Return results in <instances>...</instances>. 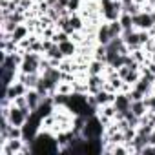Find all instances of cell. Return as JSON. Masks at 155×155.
Wrapping results in <instances>:
<instances>
[{"label": "cell", "instance_id": "cell-17", "mask_svg": "<svg viewBox=\"0 0 155 155\" xmlns=\"http://www.w3.org/2000/svg\"><path fill=\"white\" fill-rule=\"evenodd\" d=\"M150 144H155V128H153V131L150 133Z\"/></svg>", "mask_w": 155, "mask_h": 155}, {"label": "cell", "instance_id": "cell-18", "mask_svg": "<svg viewBox=\"0 0 155 155\" xmlns=\"http://www.w3.org/2000/svg\"><path fill=\"white\" fill-rule=\"evenodd\" d=\"M135 2H137V4H146L148 0H135Z\"/></svg>", "mask_w": 155, "mask_h": 155}, {"label": "cell", "instance_id": "cell-4", "mask_svg": "<svg viewBox=\"0 0 155 155\" xmlns=\"http://www.w3.org/2000/svg\"><path fill=\"white\" fill-rule=\"evenodd\" d=\"M155 24V11L153 13H146V11H140L139 15L133 17V26L135 29H140V31H148L151 29Z\"/></svg>", "mask_w": 155, "mask_h": 155}, {"label": "cell", "instance_id": "cell-6", "mask_svg": "<svg viewBox=\"0 0 155 155\" xmlns=\"http://www.w3.org/2000/svg\"><path fill=\"white\" fill-rule=\"evenodd\" d=\"M28 113L24 111V110H20L18 106H15V104H11V110H9V122L13 124V126H24L26 124V120H28Z\"/></svg>", "mask_w": 155, "mask_h": 155}, {"label": "cell", "instance_id": "cell-3", "mask_svg": "<svg viewBox=\"0 0 155 155\" xmlns=\"http://www.w3.org/2000/svg\"><path fill=\"white\" fill-rule=\"evenodd\" d=\"M44 53H35V51H26L22 64H20V73H40V60Z\"/></svg>", "mask_w": 155, "mask_h": 155}, {"label": "cell", "instance_id": "cell-7", "mask_svg": "<svg viewBox=\"0 0 155 155\" xmlns=\"http://www.w3.org/2000/svg\"><path fill=\"white\" fill-rule=\"evenodd\" d=\"M106 77L104 75H88V93H99L104 90Z\"/></svg>", "mask_w": 155, "mask_h": 155}, {"label": "cell", "instance_id": "cell-16", "mask_svg": "<svg viewBox=\"0 0 155 155\" xmlns=\"http://www.w3.org/2000/svg\"><path fill=\"white\" fill-rule=\"evenodd\" d=\"M55 44H62V42H66V40H69V33H66V31H62V29H57V33L53 35V38H51Z\"/></svg>", "mask_w": 155, "mask_h": 155}, {"label": "cell", "instance_id": "cell-14", "mask_svg": "<svg viewBox=\"0 0 155 155\" xmlns=\"http://www.w3.org/2000/svg\"><path fill=\"white\" fill-rule=\"evenodd\" d=\"M75 91L73 88V82H68V81H60L58 86H57V91L55 93H60V95H71Z\"/></svg>", "mask_w": 155, "mask_h": 155}, {"label": "cell", "instance_id": "cell-8", "mask_svg": "<svg viewBox=\"0 0 155 155\" xmlns=\"http://www.w3.org/2000/svg\"><path fill=\"white\" fill-rule=\"evenodd\" d=\"M17 79H18L20 82H24L28 90H37L38 82H40V73H20V71H18V77H17Z\"/></svg>", "mask_w": 155, "mask_h": 155}, {"label": "cell", "instance_id": "cell-9", "mask_svg": "<svg viewBox=\"0 0 155 155\" xmlns=\"http://www.w3.org/2000/svg\"><path fill=\"white\" fill-rule=\"evenodd\" d=\"M95 38H97V44H102V46L110 44V40H111V33H110V26H108V22H102V24L99 26Z\"/></svg>", "mask_w": 155, "mask_h": 155}, {"label": "cell", "instance_id": "cell-12", "mask_svg": "<svg viewBox=\"0 0 155 155\" xmlns=\"http://www.w3.org/2000/svg\"><path fill=\"white\" fill-rule=\"evenodd\" d=\"M28 35H31V31H29V28L26 26V22L24 24H20V26H17L15 29H13V33H11V37H13V40L18 44L20 40H24Z\"/></svg>", "mask_w": 155, "mask_h": 155}, {"label": "cell", "instance_id": "cell-15", "mask_svg": "<svg viewBox=\"0 0 155 155\" xmlns=\"http://www.w3.org/2000/svg\"><path fill=\"white\" fill-rule=\"evenodd\" d=\"M110 26V33H111V38H117V37H122L124 29H122V24L119 20H113V22H108Z\"/></svg>", "mask_w": 155, "mask_h": 155}, {"label": "cell", "instance_id": "cell-5", "mask_svg": "<svg viewBox=\"0 0 155 155\" xmlns=\"http://www.w3.org/2000/svg\"><path fill=\"white\" fill-rule=\"evenodd\" d=\"M28 93V88H26V84L24 82H20L18 79L13 82V84H9V86H6V91H4V97L6 99H9L11 102L17 99V97H20V95H26Z\"/></svg>", "mask_w": 155, "mask_h": 155}, {"label": "cell", "instance_id": "cell-13", "mask_svg": "<svg viewBox=\"0 0 155 155\" xmlns=\"http://www.w3.org/2000/svg\"><path fill=\"white\" fill-rule=\"evenodd\" d=\"M131 111H133L137 117H144V115L148 113V106H146L144 99H140V101H131Z\"/></svg>", "mask_w": 155, "mask_h": 155}, {"label": "cell", "instance_id": "cell-19", "mask_svg": "<svg viewBox=\"0 0 155 155\" xmlns=\"http://www.w3.org/2000/svg\"><path fill=\"white\" fill-rule=\"evenodd\" d=\"M150 58H151V60H153V62H155V51H153V53H151V55H150Z\"/></svg>", "mask_w": 155, "mask_h": 155}, {"label": "cell", "instance_id": "cell-2", "mask_svg": "<svg viewBox=\"0 0 155 155\" xmlns=\"http://www.w3.org/2000/svg\"><path fill=\"white\" fill-rule=\"evenodd\" d=\"M104 130H106V126L101 122V119H99V117H97V113H95V115H91V117H88V119H86V126H84V130H82V133H81V135H82L86 140L102 139Z\"/></svg>", "mask_w": 155, "mask_h": 155}, {"label": "cell", "instance_id": "cell-1", "mask_svg": "<svg viewBox=\"0 0 155 155\" xmlns=\"http://www.w3.org/2000/svg\"><path fill=\"white\" fill-rule=\"evenodd\" d=\"M33 146V155H51V153H60L58 151V142H57V135L51 131H44L40 130L37 133V137L31 142Z\"/></svg>", "mask_w": 155, "mask_h": 155}, {"label": "cell", "instance_id": "cell-11", "mask_svg": "<svg viewBox=\"0 0 155 155\" xmlns=\"http://www.w3.org/2000/svg\"><path fill=\"white\" fill-rule=\"evenodd\" d=\"M106 66H108L106 62L97 60V58H91L90 64H88V75H104Z\"/></svg>", "mask_w": 155, "mask_h": 155}, {"label": "cell", "instance_id": "cell-20", "mask_svg": "<svg viewBox=\"0 0 155 155\" xmlns=\"http://www.w3.org/2000/svg\"><path fill=\"white\" fill-rule=\"evenodd\" d=\"M153 8H155V6H153Z\"/></svg>", "mask_w": 155, "mask_h": 155}, {"label": "cell", "instance_id": "cell-10", "mask_svg": "<svg viewBox=\"0 0 155 155\" xmlns=\"http://www.w3.org/2000/svg\"><path fill=\"white\" fill-rule=\"evenodd\" d=\"M26 99H28V104H29L31 111H37V110H38V106H40V104H42V101H44V97L40 95V91H38V90H28Z\"/></svg>", "mask_w": 155, "mask_h": 155}]
</instances>
